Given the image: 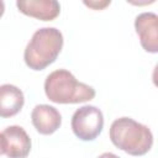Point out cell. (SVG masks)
I'll return each mask as SVG.
<instances>
[{
  "instance_id": "6da1fadb",
  "label": "cell",
  "mask_w": 158,
  "mask_h": 158,
  "mask_svg": "<svg viewBox=\"0 0 158 158\" xmlns=\"http://www.w3.org/2000/svg\"><path fill=\"white\" fill-rule=\"evenodd\" d=\"M109 136L115 147L135 157L144 156L153 146L152 131L131 117L116 118L110 126Z\"/></svg>"
},
{
  "instance_id": "7a4b0ae2",
  "label": "cell",
  "mask_w": 158,
  "mask_h": 158,
  "mask_svg": "<svg viewBox=\"0 0 158 158\" xmlns=\"http://www.w3.org/2000/svg\"><path fill=\"white\" fill-rule=\"evenodd\" d=\"M44 93L49 101L56 104H79L95 98V89L77 78L67 69L49 73L44 80Z\"/></svg>"
},
{
  "instance_id": "5b68a950",
  "label": "cell",
  "mask_w": 158,
  "mask_h": 158,
  "mask_svg": "<svg viewBox=\"0 0 158 158\" xmlns=\"http://www.w3.org/2000/svg\"><path fill=\"white\" fill-rule=\"evenodd\" d=\"M1 153L9 158H26L31 152V138L23 127L12 125L0 132Z\"/></svg>"
},
{
  "instance_id": "ba28073f",
  "label": "cell",
  "mask_w": 158,
  "mask_h": 158,
  "mask_svg": "<svg viewBox=\"0 0 158 158\" xmlns=\"http://www.w3.org/2000/svg\"><path fill=\"white\" fill-rule=\"evenodd\" d=\"M16 6L23 15L41 21H53L60 12V5L56 0H19Z\"/></svg>"
},
{
  "instance_id": "4fadbf2b",
  "label": "cell",
  "mask_w": 158,
  "mask_h": 158,
  "mask_svg": "<svg viewBox=\"0 0 158 158\" xmlns=\"http://www.w3.org/2000/svg\"><path fill=\"white\" fill-rule=\"evenodd\" d=\"M0 154H2V153H1V144H0Z\"/></svg>"
},
{
  "instance_id": "277c9868",
  "label": "cell",
  "mask_w": 158,
  "mask_h": 158,
  "mask_svg": "<svg viewBox=\"0 0 158 158\" xmlns=\"http://www.w3.org/2000/svg\"><path fill=\"white\" fill-rule=\"evenodd\" d=\"M72 131L81 141H94L104 128V115L94 105H84L72 116Z\"/></svg>"
},
{
  "instance_id": "52a82bcc",
  "label": "cell",
  "mask_w": 158,
  "mask_h": 158,
  "mask_svg": "<svg viewBox=\"0 0 158 158\" xmlns=\"http://www.w3.org/2000/svg\"><path fill=\"white\" fill-rule=\"evenodd\" d=\"M32 125L41 135H52L62 125V116L59 111L51 105L40 104L36 105L31 112Z\"/></svg>"
},
{
  "instance_id": "3957f363",
  "label": "cell",
  "mask_w": 158,
  "mask_h": 158,
  "mask_svg": "<svg viewBox=\"0 0 158 158\" xmlns=\"http://www.w3.org/2000/svg\"><path fill=\"white\" fill-rule=\"evenodd\" d=\"M63 35L56 27L37 30L23 52L26 65L32 70H43L57 59L63 48Z\"/></svg>"
},
{
  "instance_id": "9c48e42d",
  "label": "cell",
  "mask_w": 158,
  "mask_h": 158,
  "mask_svg": "<svg viewBox=\"0 0 158 158\" xmlns=\"http://www.w3.org/2000/svg\"><path fill=\"white\" fill-rule=\"evenodd\" d=\"M25 104L21 89L12 84L0 85V117L7 118L17 115Z\"/></svg>"
},
{
  "instance_id": "8fae6325",
  "label": "cell",
  "mask_w": 158,
  "mask_h": 158,
  "mask_svg": "<svg viewBox=\"0 0 158 158\" xmlns=\"http://www.w3.org/2000/svg\"><path fill=\"white\" fill-rule=\"evenodd\" d=\"M98 158H120V157L116 156V154H114V153H111V152H105V153L100 154Z\"/></svg>"
},
{
  "instance_id": "7c38bea8",
  "label": "cell",
  "mask_w": 158,
  "mask_h": 158,
  "mask_svg": "<svg viewBox=\"0 0 158 158\" xmlns=\"http://www.w3.org/2000/svg\"><path fill=\"white\" fill-rule=\"evenodd\" d=\"M4 11H5V4L2 0H0V17L4 15Z\"/></svg>"
},
{
  "instance_id": "8992f818",
  "label": "cell",
  "mask_w": 158,
  "mask_h": 158,
  "mask_svg": "<svg viewBox=\"0 0 158 158\" xmlns=\"http://www.w3.org/2000/svg\"><path fill=\"white\" fill-rule=\"evenodd\" d=\"M135 30L142 48L148 53L158 52V16L154 12H142L135 19Z\"/></svg>"
},
{
  "instance_id": "30bf717a",
  "label": "cell",
  "mask_w": 158,
  "mask_h": 158,
  "mask_svg": "<svg viewBox=\"0 0 158 158\" xmlns=\"http://www.w3.org/2000/svg\"><path fill=\"white\" fill-rule=\"evenodd\" d=\"M110 2H111L110 0H109V1H102L101 4H100V2L98 4L96 1H89V2H88V1H84V4H85L86 6H89V7H93V9H96V10H100V9H104L105 6H107V5H110Z\"/></svg>"
}]
</instances>
